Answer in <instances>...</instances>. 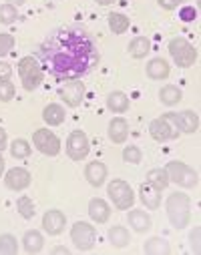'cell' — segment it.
<instances>
[{"instance_id": "cell-1", "label": "cell", "mask_w": 201, "mask_h": 255, "mask_svg": "<svg viewBox=\"0 0 201 255\" xmlns=\"http://www.w3.org/2000/svg\"><path fill=\"white\" fill-rule=\"evenodd\" d=\"M42 67L56 81H75L99 65V50L93 36L77 24L54 28L40 44Z\"/></svg>"}, {"instance_id": "cell-2", "label": "cell", "mask_w": 201, "mask_h": 255, "mask_svg": "<svg viewBox=\"0 0 201 255\" xmlns=\"http://www.w3.org/2000/svg\"><path fill=\"white\" fill-rule=\"evenodd\" d=\"M167 217L171 221V225L175 229H185L191 221V199L187 193H181V191H177V193H171L167 197Z\"/></svg>"}, {"instance_id": "cell-3", "label": "cell", "mask_w": 201, "mask_h": 255, "mask_svg": "<svg viewBox=\"0 0 201 255\" xmlns=\"http://www.w3.org/2000/svg\"><path fill=\"white\" fill-rule=\"evenodd\" d=\"M18 77L22 81V87L24 91L32 93L36 91L40 85H42V79H44V71H42V65L34 58V56H22L18 60Z\"/></svg>"}, {"instance_id": "cell-4", "label": "cell", "mask_w": 201, "mask_h": 255, "mask_svg": "<svg viewBox=\"0 0 201 255\" xmlns=\"http://www.w3.org/2000/svg\"><path fill=\"white\" fill-rule=\"evenodd\" d=\"M169 54L175 60V65L181 69H189L197 60V48L183 36H175L169 40Z\"/></svg>"}, {"instance_id": "cell-5", "label": "cell", "mask_w": 201, "mask_h": 255, "mask_svg": "<svg viewBox=\"0 0 201 255\" xmlns=\"http://www.w3.org/2000/svg\"><path fill=\"white\" fill-rule=\"evenodd\" d=\"M107 193L113 201V205L121 211H127L133 207V203H135V193H133V189L127 181L123 179H113L107 187Z\"/></svg>"}, {"instance_id": "cell-6", "label": "cell", "mask_w": 201, "mask_h": 255, "mask_svg": "<svg viewBox=\"0 0 201 255\" xmlns=\"http://www.w3.org/2000/svg\"><path fill=\"white\" fill-rule=\"evenodd\" d=\"M165 171H167V175H169V181H173V183L179 185V187L193 189V187H197V183H199L197 171H193L189 165H185V163H181V161H171V163H167Z\"/></svg>"}, {"instance_id": "cell-7", "label": "cell", "mask_w": 201, "mask_h": 255, "mask_svg": "<svg viewBox=\"0 0 201 255\" xmlns=\"http://www.w3.org/2000/svg\"><path fill=\"white\" fill-rule=\"evenodd\" d=\"M71 239L75 243V247L79 251H89L95 247V241H97V231L91 223H85V221H77L73 227H71Z\"/></svg>"}, {"instance_id": "cell-8", "label": "cell", "mask_w": 201, "mask_h": 255, "mask_svg": "<svg viewBox=\"0 0 201 255\" xmlns=\"http://www.w3.org/2000/svg\"><path fill=\"white\" fill-rule=\"evenodd\" d=\"M32 143L46 157H56L60 153V139L48 129H36L32 135Z\"/></svg>"}, {"instance_id": "cell-9", "label": "cell", "mask_w": 201, "mask_h": 255, "mask_svg": "<svg viewBox=\"0 0 201 255\" xmlns=\"http://www.w3.org/2000/svg\"><path fill=\"white\" fill-rule=\"evenodd\" d=\"M91 151V145H89V137L83 133V131H73L66 139V155L73 161H83L87 159Z\"/></svg>"}, {"instance_id": "cell-10", "label": "cell", "mask_w": 201, "mask_h": 255, "mask_svg": "<svg viewBox=\"0 0 201 255\" xmlns=\"http://www.w3.org/2000/svg\"><path fill=\"white\" fill-rule=\"evenodd\" d=\"M169 123H173L175 127H177V131H181V133H187V135H193V133H197V129H199V117H197V113H193V111H181V113H167V115H163Z\"/></svg>"}, {"instance_id": "cell-11", "label": "cell", "mask_w": 201, "mask_h": 255, "mask_svg": "<svg viewBox=\"0 0 201 255\" xmlns=\"http://www.w3.org/2000/svg\"><path fill=\"white\" fill-rule=\"evenodd\" d=\"M58 97H60V101L66 105V107H79L81 103H83V99H85V85L79 81V79H75V81H66L62 87H60V91H58Z\"/></svg>"}, {"instance_id": "cell-12", "label": "cell", "mask_w": 201, "mask_h": 255, "mask_svg": "<svg viewBox=\"0 0 201 255\" xmlns=\"http://www.w3.org/2000/svg\"><path fill=\"white\" fill-rule=\"evenodd\" d=\"M149 133H151V137H153L155 141H159V143H165V141H171V139L177 137V131L173 129V125H171L165 117L153 119V121L149 123Z\"/></svg>"}, {"instance_id": "cell-13", "label": "cell", "mask_w": 201, "mask_h": 255, "mask_svg": "<svg viewBox=\"0 0 201 255\" xmlns=\"http://www.w3.org/2000/svg\"><path fill=\"white\" fill-rule=\"evenodd\" d=\"M32 177L24 167H12L6 175H4V185L10 191H24L30 185Z\"/></svg>"}, {"instance_id": "cell-14", "label": "cell", "mask_w": 201, "mask_h": 255, "mask_svg": "<svg viewBox=\"0 0 201 255\" xmlns=\"http://www.w3.org/2000/svg\"><path fill=\"white\" fill-rule=\"evenodd\" d=\"M64 225H66V217L58 209H48L42 215V229L48 235H60L64 231Z\"/></svg>"}, {"instance_id": "cell-15", "label": "cell", "mask_w": 201, "mask_h": 255, "mask_svg": "<svg viewBox=\"0 0 201 255\" xmlns=\"http://www.w3.org/2000/svg\"><path fill=\"white\" fill-rule=\"evenodd\" d=\"M147 77L149 79H153V81H163V79H167L169 77V73H171V67H169V62L165 60V58H161V56H155V58H151L149 62H147Z\"/></svg>"}, {"instance_id": "cell-16", "label": "cell", "mask_w": 201, "mask_h": 255, "mask_svg": "<svg viewBox=\"0 0 201 255\" xmlns=\"http://www.w3.org/2000/svg\"><path fill=\"white\" fill-rule=\"evenodd\" d=\"M127 223L137 233H147L151 229V217L141 209H131L127 215Z\"/></svg>"}, {"instance_id": "cell-17", "label": "cell", "mask_w": 201, "mask_h": 255, "mask_svg": "<svg viewBox=\"0 0 201 255\" xmlns=\"http://www.w3.org/2000/svg\"><path fill=\"white\" fill-rule=\"evenodd\" d=\"M129 137V123L123 119V117H115L111 123H109V139L117 145L125 143Z\"/></svg>"}, {"instance_id": "cell-18", "label": "cell", "mask_w": 201, "mask_h": 255, "mask_svg": "<svg viewBox=\"0 0 201 255\" xmlns=\"http://www.w3.org/2000/svg\"><path fill=\"white\" fill-rule=\"evenodd\" d=\"M89 217L95 221V223H107L109 217H111V207L107 205L105 199H91L89 201Z\"/></svg>"}, {"instance_id": "cell-19", "label": "cell", "mask_w": 201, "mask_h": 255, "mask_svg": "<svg viewBox=\"0 0 201 255\" xmlns=\"http://www.w3.org/2000/svg\"><path fill=\"white\" fill-rule=\"evenodd\" d=\"M139 197L147 209H159L161 205V191L155 189L151 183H143L139 187Z\"/></svg>"}, {"instance_id": "cell-20", "label": "cell", "mask_w": 201, "mask_h": 255, "mask_svg": "<svg viewBox=\"0 0 201 255\" xmlns=\"http://www.w3.org/2000/svg\"><path fill=\"white\" fill-rule=\"evenodd\" d=\"M85 177H87V181H89L93 187H101V185L105 183V179H107V167H105V163H101V161H91V163L85 167Z\"/></svg>"}, {"instance_id": "cell-21", "label": "cell", "mask_w": 201, "mask_h": 255, "mask_svg": "<svg viewBox=\"0 0 201 255\" xmlns=\"http://www.w3.org/2000/svg\"><path fill=\"white\" fill-rule=\"evenodd\" d=\"M42 119H44V123H46L48 127H58V125L64 123V119H66V111H64L62 105H58V103H50V105L44 107V111H42Z\"/></svg>"}, {"instance_id": "cell-22", "label": "cell", "mask_w": 201, "mask_h": 255, "mask_svg": "<svg viewBox=\"0 0 201 255\" xmlns=\"http://www.w3.org/2000/svg\"><path fill=\"white\" fill-rule=\"evenodd\" d=\"M22 247H24V251L30 253V255L42 251V247H44V237H42V233L36 231V229H28V231L22 235Z\"/></svg>"}, {"instance_id": "cell-23", "label": "cell", "mask_w": 201, "mask_h": 255, "mask_svg": "<svg viewBox=\"0 0 201 255\" xmlns=\"http://www.w3.org/2000/svg\"><path fill=\"white\" fill-rule=\"evenodd\" d=\"M107 109H109L111 113H117V115L127 113V111H129V97H127L125 93H121V91L109 93V95H107Z\"/></svg>"}, {"instance_id": "cell-24", "label": "cell", "mask_w": 201, "mask_h": 255, "mask_svg": "<svg viewBox=\"0 0 201 255\" xmlns=\"http://www.w3.org/2000/svg\"><path fill=\"white\" fill-rule=\"evenodd\" d=\"M151 50V40L147 36H135L129 42V54L133 58H145Z\"/></svg>"}, {"instance_id": "cell-25", "label": "cell", "mask_w": 201, "mask_h": 255, "mask_svg": "<svg viewBox=\"0 0 201 255\" xmlns=\"http://www.w3.org/2000/svg\"><path fill=\"white\" fill-rule=\"evenodd\" d=\"M143 251L147 255H169L171 253V247H169L167 239H163V237H151V239L145 241Z\"/></svg>"}, {"instance_id": "cell-26", "label": "cell", "mask_w": 201, "mask_h": 255, "mask_svg": "<svg viewBox=\"0 0 201 255\" xmlns=\"http://www.w3.org/2000/svg\"><path fill=\"white\" fill-rule=\"evenodd\" d=\"M183 99V93L179 87L175 85H165L161 91H159V101L165 105V107H175L177 103H181Z\"/></svg>"}, {"instance_id": "cell-27", "label": "cell", "mask_w": 201, "mask_h": 255, "mask_svg": "<svg viewBox=\"0 0 201 255\" xmlns=\"http://www.w3.org/2000/svg\"><path fill=\"white\" fill-rule=\"evenodd\" d=\"M129 241H131V235H129V231H127L123 225H113V227L109 229V243H111L113 247L123 249V247L129 245Z\"/></svg>"}, {"instance_id": "cell-28", "label": "cell", "mask_w": 201, "mask_h": 255, "mask_svg": "<svg viewBox=\"0 0 201 255\" xmlns=\"http://www.w3.org/2000/svg\"><path fill=\"white\" fill-rule=\"evenodd\" d=\"M147 183H151V185H153L155 189H159V191H165L171 181H169L167 171L161 169V167H157V169H151V171L147 173Z\"/></svg>"}, {"instance_id": "cell-29", "label": "cell", "mask_w": 201, "mask_h": 255, "mask_svg": "<svg viewBox=\"0 0 201 255\" xmlns=\"http://www.w3.org/2000/svg\"><path fill=\"white\" fill-rule=\"evenodd\" d=\"M107 20H109V28H111L115 34H123V32H127L129 26H131L129 16H125L123 12H111Z\"/></svg>"}, {"instance_id": "cell-30", "label": "cell", "mask_w": 201, "mask_h": 255, "mask_svg": "<svg viewBox=\"0 0 201 255\" xmlns=\"http://www.w3.org/2000/svg\"><path fill=\"white\" fill-rule=\"evenodd\" d=\"M18 253V241L10 233L0 235V255H16Z\"/></svg>"}, {"instance_id": "cell-31", "label": "cell", "mask_w": 201, "mask_h": 255, "mask_svg": "<svg viewBox=\"0 0 201 255\" xmlns=\"http://www.w3.org/2000/svg\"><path fill=\"white\" fill-rule=\"evenodd\" d=\"M30 153H32V149L26 139H14L10 143V155L14 159H26V157H30Z\"/></svg>"}, {"instance_id": "cell-32", "label": "cell", "mask_w": 201, "mask_h": 255, "mask_svg": "<svg viewBox=\"0 0 201 255\" xmlns=\"http://www.w3.org/2000/svg\"><path fill=\"white\" fill-rule=\"evenodd\" d=\"M16 209H18V213H20L24 219H32V217H34V203H32V199L26 197V195H22V197L16 199Z\"/></svg>"}, {"instance_id": "cell-33", "label": "cell", "mask_w": 201, "mask_h": 255, "mask_svg": "<svg viewBox=\"0 0 201 255\" xmlns=\"http://www.w3.org/2000/svg\"><path fill=\"white\" fill-rule=\"evenodd\" d=\"M18 18V10L12 4H0V24H12Z\"/></svg>"}, {"instance_id": "cell-34", "label": "cell", "mask_w": 201, "mask_h": 255, "mask_svg": "<svg viewBox=\"0 0 201 255\" xmlns=\"http://www.w3.org/2000/svg\"><path fill=\"white\" fill-rule=\"evenodd\" d=\"M141 159H143V153H141V149H139V147L129 145V147H125V149H123V161H125V163L139 165V163H141Z\"/></svg>"}, {"instance_id": "cell-35", "label": "cell", "mask_w": 201, "mask_h": 255, "mask_svg": "<svg viewBox=\"0 0 201 255\" xmlns=\"http://www.w3.org/2000/svg\"><path fill=\"white\" fill-rule=\"evenodd\" d=\"M14 48V36L8 32H0V56L10 54Z\"/></svg>"}, {"instance_id": "cell-36", "label": "cell", "mask_w": 201, "mask_h": 255, "mask_svg": "<svg viewBox=\"0 0 201 255\" xmlns=\"http://www.w3.org/2000/svg\"><path fill=\"white\" fill-rule=\"evenodd\" d=\"M14 93H16V89H14V85L10 81H0V101H2V103L12 101Z\"/></svg>"}, {"instance_id": "cell-37", "label": "cell", "mask_w": 201, "mask_h": 255, "mask_svg": "<svg viewBox=\"0 0 201 255\" xmlns=\"http://www.w3.org/2000/svg\"><path fill=\"white\" fill-rule=\"evenodd\" d=\"M199 239H201V227H193V231L189 233V245H191V249H193L195 255H199V251H201Z\"/></svg>"}, {"instance_id": "cell-38", "label": "cell", "mask_w": 201, "mask_h": 255, "mask_svg": "<svg viewBox=\"0 0 201 255\" xmlns=\"http://www.w3.org/2000/svg\"><path fill=\"white\" fill-rule=\"evenodd\" d=\"M179 18H181L183 22H193V20L197 18V10H195L193 6H183V8L179 10Z\"/></svg>"}, {"instance_id": "cell-39", "label": "cell", "mask_w": 201, "mask_h": 255, "mask_svg": "<svg viewBox=\"0 0 201 255\" xmlns=\"http://www.w3.org/2000/svg\"><path fill=\"white\" fill-rule=\"evenodd\" d=\"M10 77H12V67L8 62L0 60V81H10Z\"/></svg>"}, {"instance_id": "cell-40", "label": "cell", "mask_w": 201, "mask_h": 255, "mask_svg": "<svg viewBox=\"0 0 201 255\" xmlns=\"http://www.w3.org/2000/svg\"><path fill=\"white\" fill-rule=\"evenodd\" d=\"M157 2H159V6L165 8V10H173V8H177V2H175V0H157Z\"/></svg>"}, {"instance_id": "cell-41", "label": "cell", "mask_w": 201, "mask_h": 255, "mask_svg": "<svg viewBox=\"0 0 201 255\" xmlns=\"http://www.w3.org/2000/svg\"><path fill=\"white\" fill-rule=\"evenodd\" d=\"M52 255H69L71 251L66 249V247H62V245H58V247H52V251H50Z\"/></svg>"}, {"instance_id": "cell-42", "label": "cell", "mask_w": 201, "mask_h": 255, "mask_svg": "<svg viewBox=\"0 0 201 255\" xmlns=\"http://www.w3.org/2000/svg\"><path fill=\"white\" fill-rule=\"evenodd\" d=\"M4 147H6V131L0 127V153H2Z\"/></svg>"}, {"instance_id": "cell-43", "label": "cell", "mask_w": 201, "mask_h": 255, "mask_svg": "<svg viewBox=\"0 0 201 255\" xmlns=\"http://www.w3.org/2000/svg\"><path fill=\"white\" fill-rule=\"evenodd\" d=\"M6 2H8V4H12V6H22V4L26 2V0H6Z\"/></svg>"}, {"instance_id": "cell-44", "label": "cell", "mask_w": 201, "mask_h": 255, "mask_svg": "<svg viewBox=\"0 0 201 255\" xmlns=\"http://www.w3.org/2000/svg\"><path fill=\"white\" fill-rule=\"evenodd\" d=\"M97 4H101V6H109V4H113L115 0H95Z\"/></svg>"}, {"instance_id": "cell-45", "label": "cell", "mask_w": 201, "mask_h": 255, "mask_svg": "<svg viewBox=\"0 0 201 255\" xmlns=\"http://www.w3.org/2000/svg\"><path fill=\"white\" fill-rule=\"evenodd\" d=\"M4 173V159H2V153H0V177Z\"/></svg>"}, {"instance_id": "cell-46", "label": "cell", "mask_w": 201, "mask_h": 255, "mask_svg": "<svg viewBox=\"0 0 201 255\" xmlns=\"http://www.w3.org/2000/svg\"><path fill=\"white\" fill-rule=\"evenodd\" d=\"M175 2H177V4H181V2H187V0H175Z\"/></svg>"}]
</instances>
